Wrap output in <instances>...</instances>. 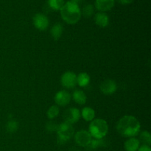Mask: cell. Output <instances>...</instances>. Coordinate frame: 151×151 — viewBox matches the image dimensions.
I'll return each mask as SVG.
<instances>
[{"label": "cell", "mask_w": 151, "mask_h": 151, "mask_svg": "<svg viewBox=\"0 0 151 151\" xmlns=\"http://www.w3.org/2000/svg\"><path fill=\"white\" fill-rule=\"evenodd\" d=\"M47 4L52 10H55V11H58V10L60 11V9L64 5L65 1L64 0H48Z\"/></svg>", "instance_id": "18"}, {"label": "cell", "mask_w": 151, "mask_h": 151, "mask_svg": "<svg viewBox=\"0 0 151 151\" xmlns=\"http://www.w3.org/2000/svg\"><path fill=\"white\" fill-rule=\"evenodd\" d=\"M18 128H19V124L15 120H10L6 125V129L7 132L10 133L16 132L18 130Z\"/></svg>", "instance_id": "23"}, {"label": "cell", "mask_w": 151, "mask_h": 151, "mask_svg": "<svg viewBox=\"0 0 151 151\" xmlns=\"http://www.w3.org/2000/svg\"><path fill=\"white\" fill-rule=\"evenodd\" d=\"M69 1H72V2L75 3V4H79L80 3L82 2L83 0H69Z\"/></svg>", "instance_id": "27"}, {"label": "cell", "mask_w": 151, "mask_h": 151, "mask_svg": "<svg viewBox=\"0 0 151 151\" xmlns=\"http://www.w3.org/2000/svg\"><path fill=\"white\" fill-rule=\"evenodd\" d=\"M60 83L66 88H72L77 85V75L73 72L67 71L62 75Z\"/></svg>", "instance_id": "7"}, {"label": "cell", "mask_w": 151, "mask_h": 151, "mask_svg": "<svg viewBox=\"0 0 151 151\" xmlns=\"http://www.w3.org/2000/svg\"><path fill=\"white\" fill-rule=\"evenodd\" d=\"M141 130L140 122L132 115H125L121 117L116 123V131L122 137L126 138L136 137Z\"/></svg>", "instance_id": "1"}, {"label": "cell", "mask_w": 151, "mask_h": 151, "mask_svg": "<svg viewBox=\"0 0 151 151\" xmlns=\"http://www.w3.org/2000/svg\"><path fill=\"white\" fill-rule=\"evenodd\" d=\"M63 32V27L61 24L56 23L52 27L50 34L55 41H58L61 38Z\"/></svg>", "instance_id": "16"}, {"label": "cell", "mask_w": 151, "mask_h": 151, "mask_svg": "<svg viewBox=\"0 0 151 151\" xmlns=\"http://www.w3.org/2000/svg\"><path fill=\"white\" fill-rule=\"evenodd\" d=\"M94 13V6L91 4H88L85 5L81 10V15L85 18H90L93 16Z\"/></svg>", "instance_id": "22"}, {"label": "cell", "mask_w": 151, "mask_h": 151, "mask_svg": "<svg viewBox=\"0 0 151 151\" xmlns=\"http://www.w3.org/2000/svg\"><path fill=\"white\" fill-rule=\"evenodd\" d=\"M115 4V0H95L94 8L99 12L109 11L114 7Z\"/></svg>", "instance_id": "11"}, {"label": "cell", "mask_w": 151, "mask_h": 151, "mask_svg": "<svg viewBox=\"0 0 151 151\" xmlns=\"http://www.w3.org/2000/svg\"><path fill=\"white\" fill-rule=\"evenodd\" d=\"M141 145L139 140L136 137L128 138L124 143V149L125 151H137Z\"/></svg>", "instance_id": "13"}, {"label": "cell", "mask_w": 151, "mask_h": 151, "mask_svg": "<svg viewBox=\"0 0 151 151\" xmlns=\"http://www.w3.org/2000/svg\"><path fill=\"white\" fill-rule=\"evenodd\" d=\"M95 111L91 107H84L81 111V116L86 122H91L95 119Z\"/></svg>", "instance_id": "15"}, {"label": "cell", "mask_w": 151, "mask_h": 151, "mask_svg": "<svg viewBox=\"0 0 151 151\" xmlns=\"http://www.w3.org/2000/svg\"><path fill=\"white\" fill-rule=\"evenodd\" d=\"M72 98L78 105L86 104L87 100V97L86 95L85 92L83 91H82V90L80 89H77L73 91Z\"/></svg>", "instance_id": "14"}, {"label": "cell", "mask_w": 151, "mask_h": 151, "mask_svg": "<svg viewBox=\"0 0 151 151\" xmlns=\"http://www.w3.org/2000/svg\"><path fill=\"white\" fill-rule=\"evenodd\" d=\"M137 151H151L150 146L146 145H142L140 147H139L138 150Z\"/></svg>", "instance_id": "25"}, {"label": "cell", "mask_w": 151, "mask_h": 151, "mask_svg": "<svg viewBox=\"0 0 151 151\" xmlns=\"http://www.w3.org/2000/svg\"><path fill=\"white\" fill-rule=\"evenodd\" d=\"M74 135H75V142L80 147H86L92 139L91 134L86 130H81L75 133Z\"/></svg>", "instance_id": "5"}, {"label": "cell", "mask_w": 151, "mask_h": 151, "mask_svg": "<svg viewBox=\"0 0 151 151\" xmlns=\"http://www.w3.org/2000/svg\"><path fill=\"white\" fill-rule=\"evenodd\" d=\"M91 78L86 72H81L77 75V84L81 87H86L89 85Z\"/></svg>", "instance_id": "17"}, {"label": "cell", "mask_w": 151, "mask_h": 151, "mask_svg": "<svg viewBox=\"0 0 151 151\" xmlns=\"http://www.w3.org/2000/svg\"><path fill=\"white\" fill-rule=\"evenodd\" d=\"M70 151H79V150H77V149H72V150H70Z\"/></svg>", "instance_id": "28"}, {"label": "cell", "mask_w": 151, "mask_h": 151, "mask_svg": "<svg viewBox=\"0 0 151 151\" xmlns=\"http://www.w3.org/2000/svg\"><path fill=\"white\" fill-rule=\"evenodd\" d=\"M100 89V91L105 95H111L117 90V84L114 80L107 79L101 83Z\"/></svg>", "instance_id": "9"}, {"label": "cell", "mask_w": 151, "mask_h": 151, "mask_svg": "<svg viewBox=\"0 0 151 151\" xmlns=\"http://www.w3.org/2000/svg\"><path fill=\"white\" fill-rule=\"evenodd\" d=\"M54 100L56 106H66L70 103L72 100V95L66 90H60L56 93Z\"/></svg>", "instance_id": "10"}, {"label": "cell", "mask_w": 151, "mask_h": 151, "mask_svg": "<svg viewBox=\"0 0 151 151\" xmlns=\"http://www.w3.org/2000/svg\"><path fill=\"white\" fill-rule=\"evenodd\" d=\"M134 0H117V1L119 3L122 4H129L134 1Z\"/></svg>", "instance_id": "26"}, {"label": "cell", "mask_w": 151, "mask_h": 151, "mask_svg": "<svg viewBox=\"0 0 151 151\" xmlns=\"http://www.w3.org/2000/svg\"><path fill=\"white\" fill-rule=\"evenodd\" d=\"M46 127H47V129L49 131H52H52H57L58 125H56L55 122L50 121V122H47V126Z\"/></svg>", "instance_id": "24"}, {"label": "cell", "mask_w": 151, "mask_h": 151, "mask_svg": "<svg viewBox=\"0 0 151 151\" xmlns=\"http://www.w3.org/2000/svg\"><path fill=\"white\" fill-rule=\"evenodd\" d=\"M34 27L40 31H44L49 27L50 20L46 15L43 13H36L32 18Z\"/></svg>", "instance_id": "6"}, {"label": "cell", "mask_w": 151, "mask_h": 151, "mask_svg": "<svg viewBox=\"0 0 151 151\" xmlns=\"http://www.w3.org/2000/svg\"><path fill=\"white\" fill-rule=\"evenodd\" d=\"M64 122L70 124H74L78 122L81 119V111L77 108H69L67 110L65 111L63 115Z\"/></svg>", "instance_id": "8"}, {"label": "cell", "mask_w": 151, "mask_h": 151, "mask_svg": "<svg viewBox=\"0 0 151 151\" xmlns=\"http://www.w3.org/2000/svg\"><path fill=\"white\" fill-rule=\"evenodd\" d=\"M94 22L98 27L102 28L106 27L109 24V17L106 13L98 12L94 15Z\"/></svg>", "instance_id": "12"}, {"label": "cell", "mask_w": 151, "mask_h": 151, "mask_svg": "<svg viewBox=\"0 0 151 151\" xmlns=\"http://www.w3.org/2000/svg\"><path fill=\"white\" fill-rule=\"evenodd\" d=\"M139 140L140 143H142V145H146L150 146L151 144V135L150 133L147 131H143L139 132Z\"/></svg>", "instance_id": "19"}, {"label": "cell", "mask_w": 151, "mask_h": 151, "mask_svg": "<svg viewBox=\"0 0 151 151\" xmlns=\"http://www.w3.org/2000/svg\"><path fill=\"white\" fill-rule=\"evenodd\" d=\"M59 113H60V110H59L58 106L54 105V106H50L48 109L47 111V116L49 119L52 120L57 117L59 115Z\"/></svg>", "instance_id": "20"}, {"label": "cell", "mask_w": 151, "mask_h": 151, "mask_svg": "<svg viewBox=\"0 0 151 151\" xmlns=\"http://www.w3.org/2000/svg\"><path fill=\"white\" fill-rule=\"evenodd\" d=\"M104 146V141L102 139H91V142L89 143L88 146L86 148L88 149V150H96V149L99 148L100 147H103Z\"/></svg>", "instance_id": "21"}, {"label": "cell", "mask_w": 151, "mask_h": 151, "mask_svg": "<svg viewBox=\"0 0 151 151\" xmlns=\"http://www.w3.org/2000/svg\"><path fill=\"white\" fill-rule=\"evenodd\" d=\"M57 134L58 136V142H60V144H64L73 137V135L75 134V131H74V128L72 124L63 122L58 125Z\"/></svg>", "instance_id": "4"}, {"label": "cell", "mask_w": 151, "mask_h": 151, "mask_svg": "<svg viewBox=\"0 0 151 151\" xmlns=\"http://www.w3.org/2000/svg\"><path fill=\"white\" fill-rule=\"evenodd\" d=\"M88 131L92 138L102 139L107 135L109 132L108 122L101 118L93 119L91 122H90Z\"/></svg>", "instance_id": "3"}, {"label": "cell", "mask_w": 151, "mask_h": 151, "mask_svg": "<svg viewBox=\"0 0 151 151\" xmlns=\"http://www.w3.org/2000/svg\"><path fill=\"white\" fill-rule=\"evenodd\" d=\"M61 19L69 24H75L78 23L81 18V10L79 4L68 1L65 2L60 10Z\"/></svg>", "instance_id": "2"}]
</instances>
